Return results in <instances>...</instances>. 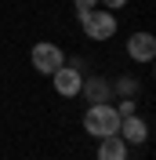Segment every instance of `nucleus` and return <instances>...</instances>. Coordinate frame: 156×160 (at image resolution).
<instances>
[{"mask_svg":"<svg viewBox=\"0 0 156 160\" xmlns=\"http://www.w3.org/2000/svg\"><path fill=\"white\" fill-rule=\"evenodd\" d=\"M84 131L91 138H105V135H116L120 131V113L113 102H98V106H87L84 113Z\"/></svg>","mask_w":156,"mask_h":160,"instance_id":"nucleus-1","label":"nucleus"},{"mask_svg":"<svg viewBox=\"0 0 156 160\" xmlns=\"http://www.w3.org/2000/svg\"><path fill=\"white\" fill-rule=\"evenodd\" d=\"M80 18V29H84V37L87 40H109V37H116L120 29V22H116V11H105V8H91L84 11V15H76Z\"/></svg>","mask_w":156,"mask_h":160,"instance_id":"nucleus-2","label":"nucleus"},{"mask_svg":"<svg viewBox=\"0 0 156 160\" xmlns=\"http://www.w3.org/2000/svg\"><path fill=\"white\" fill-rule=\"evenodd\" d=\"M29 62H33V69H37L40 77H51V73H55L62 62H66V51H62L58 44H47V40H40V44H33Z\"/></svg>","mask_w":156,"mask_h":160,"instance_id":"nucleus-3","label":"nucleus"},{"mask_svg":"<svg viewBox=\"0 0 156 160\" xmlns=\"http://www.w3.org/2000/svg\"><path fill=\"white\" fill-rule=\"evenodd\" d=\"M51 84H55V95H62V98H76V95H80V84H84L80 62H62L58 69L51 73Z\"/></svg>","mask_w":156,"mask_h":160,"instance_id":"nucleus-4","label":"nucleus"},{"mask_svg":"<svg viewBox=\"0 0 156 160\" xmlns=\"http://www.w3.org/2000/svg\"><path fill=\"white\" fill-rule=\"evenodd\" d=\"M127 58L149 66V62L156 58V37H153V33H145V29L131 33V37H127Z\"/></svg>","mask_w":156,"mask_h":160,"instance_id":"nucleus-5","label":"nucleus"},{"mask_svg":"<svg viewBox=\"0 0 156 160\" xmlns=\"http://www.w3.org/2000/svg\"><path fill=\"white\" fill-rule=\"evenodd\" d=\"M116 135L127 142V146H142V142L149 138V124H145V117L131 113V117H120V131Z\"/></svg>","mask_w":156,"mask_h":160,"instance_id":"nucleus-6","label":"nucleus"},{"mask_svg":"<svg viewBox=\"0 0 156 160\" xmlns=\"http://www.w3.org/2000/svg\"><path fill=\"white\" fill-rule=\"evenodd\" d=\"M76 98H87V106H98V102H113V84L102 77H84Z\"/></svg>","mask_w":156,"mask_h":160,"instance_id":"nucleus-7","label":"nucleus"},{"mask_svg":"<svg viewBox=\"0 0 156 160\" xmlns=\"http://www.w3.org/2000/svg\"><path fill=\"white\" fill-rule=\"evenodd\" d=\"M127 153H131V146H127L120 135H105V138H98L95 160H127Z\"/></svg>","mask_w":156,"mask_h":160,"instance_id":"nucleus-8","label":"nucleus"},{"mask_svg":"<svg viewBox=\"0 0 156 160\" xmlns=\"http://www.w3.org/2000/svg\"><path fill=\"white\" fill-rule=\"evenodd\" d=\"M109 84H113V95H124V98H138L134 91H138V84L131 77H120V80H109Z\"/></svg>","mask_w":156,"mask_h":160,"instance_id":"nucleus-9","label":"nucleus"},{"mask_svg":"<svg viewBox=\"0 0 156 160\" xmlns=\"http://www.w3.org/2000/svg\"><path fill=\"white\" fill-rule=\"evenodd\" d=\"M116 113H120V117H131V113H138V98H120Z\"/></svg>","mask_w":156,"mask_h":160,"instance_id":"nucleus-10","label":"nucleus"},{"mask_svg":"<svg viewBox=\"0 0 156 160\" xmlns=\"http://www.w3.org/2000/svg\"><path fill=\"white\" fill-rule=\"evenodd\" d=\"M73 8H76V15H84V11L98 8V0H73Z\"/></svg>","mask_w":156,"mask_h":160,"instance_id":"nucleus-11","label":"nucleus"},{"mask_svg":"<svg viewBox=\"0 0 156 160\" xmlns=\"http://www.w3.org/2000/svg\"><path fill=\"white\" fill-rule=\"evenodd\" d=\"M98 8H105V11H116V8H127V0H98Z\"/></svg>","mask_w":156,"mask_h":160,"instance_id":"nucleus-12","label":"nucleus"}]
</instances>
